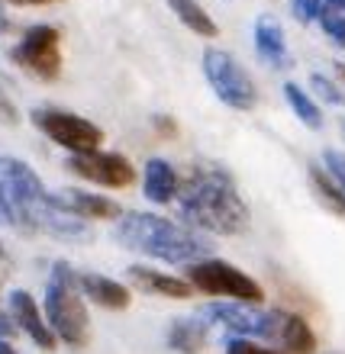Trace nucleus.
Listing matches in <instances>:
<instances>
[{"label":"nucleus","instance_id":"nucleus-31","mask_svg":"<svg viewBox=\"0 0 345 354\" xmlns=\"http://www.w3.org/2000/svg\"><path fill=\"white\" fill-rule=\"evenodd\" d=\"M326 354H345V351H326Z\"/></svg>","mask_w":345,"mask_h":354},{"label":"nucleus","instance_id":"nucleus-2","mask_svg":"<svg viewBox=\"0 0 345 354\" xmlns=\"http://www.w3.org/2000/svg\"><path fill=\"white\" fill-rule=\"evenodd\" d=\"M177 209L187 225L206 235H242L249 229V203L236 177L213 161L194 165L177 187Z\"/></svg>","mask_w":345,"mask_h":354},{"label":"nucleus","instance_id":"nucleus-19","mask_svg":"<svg viewBox=\"0 0 345 354\" xmlns=\"http://www.w3.org/2000/svg\"><path fill=\"white\" fill-rule=\"evenodd\" d=\"M171 7V13H175L181 23H184L194 36H200V39H216L220 36V26H216V19L206 13L197 0H165Z\"/></svg>","mask_w":345,"mask_h":354},{"label":"nucleus","instance_id":"nucleus-17","mask_svg":"<svg viewBox=\"0 0 345 354\" xmlns=\"http://www.w3.org/2000/svg\"><path fill=\"white\" fill-rule=\"evenodd\" d=\"M206 326L200 316H191V319H175L168 326V348L175 354H204L206 351Z\"/></svg>","mask_w":345,"mask_h":354},{"label":"nucleus","instance_id":"nucleus-13","mask_svg":"<svg viewBox=\"0 0 345 354\" xmlns=\"http://www.w3.org/2000/svg\"><path fill=\"white\" fill-rule=\"evenodd\" d=\"M126 280H130L136 290H142V293H152V297L187 299L194 293V287H191L187 277H175V274H165V270H159V268H145V264L126 268Z\"/></svg>","mask_w":345,"mask_h":354},{"label":"nucleus","instance_id":"nucleus-11","mask_svg":"<svg viewBox=\"0 0 345 354\" xmlns=\"http://www.w3.org/2000/svg\"><path fill=\"white\" fill-rule=\"evenodd\" d=\"M10 313L17 319L19 332H26L42 351H52V348H55L58 335L52 332V326H48L46 309H39V303L29 297L26 290H13V293H10Z\"/></svg>","mask_w":345,"mask_h":354},{"label":"nucleus","instance_id":"nucleus-26","mask_svg":"<svg viewBox=\"0 0 345 354\" xmlns=\"http://www.w3.org/2000/svg\"><path fill=\"white\" fill-rule=\"evenodd\" d=\"M152 126H155V132H159L161 139H175V136H177V122L171 120V116H155V120H152Z\"/></svg>","mask_w":345,"mask_h":354},{"label":"nucleus","instance_id":"nucleus-10","mask_svg":"<svg viewBox=\"0 0 345 354\" xmlns=\"http://www.w3.org/2000/svg\"><path fill=\"white\" fill-rule=\"evenodd\" d=\"M65 168L81 180H91L97 187H110V190H123V187L136 184V168L130 158H123L120 151H71L65 161Z\"/></svg>","mask_w":345,"mask_h":354},{"label":"nucleus","instance_id":"nucleus-28","mask_svg":"<svg viewBox=\"0 0 345 354\" xmlns=\"http://www.w3.org/2000/svg\"><path fill=\"white\" fill-rule=\"evenodd\" d=\"M0 354H19L13 345H3V338H0Z\"/></svg>","mask_w":345,"mask_h":354},{"label":"nucleus","instance_id":"nucleus-14","mask_svg":"<svg viewBox=\"0 0 345 354\" xmlns=\"http://www.w3.org/2000/svg\"><path fill=\"white\" fill-rule=\"evenodd\" d=\"M252 42H255V55H258L268 68L290 65V52H288L284 29H281V23L271 17V13H261V17H255Z\"/></svg>","mask_w":345,"mask_h":354},{"label":"nucleus","instance_id":"nucleus-24","mask_svg":"<svg viewBox=\"0 0 345 354\" xmlns=\"http://www.w3.org/2000/svg\"><path fill=\"white\" fill-rule=\"evenodd\" d=\"M290 7H294V17H297V23L310 26V23L319 17V7H323V0H290Z\"/></svg>","mask_w":345,"mask_h":354},{"label":"nucleus","instance_id":"nucleus-25","mask_svg":"<svg viewBox=\"0 0 345 354\" xmlns=\"http://www.w3.org/2000/svg\"><path fill=\"white\" fill-rule=\"evenodd\" d=\"M19 335V326H17V319H13V313H3V309H0V338H17Z\"/></svg>","mask_w":345,"mask_h":354},{"label":"nucleus","instance_id":"nucleus-16","mask_svg":"<svg viewBox=\"0 0 345 354\" xmlns=\"http://www.w3.org/2000/svg\"><path fill=\"white\" fill-rule=\"evenodd\" d=\"M177 187H181V177L171 168V161L165 158H149L145 161V174H142V190H145V200L149 203H171L177 200Z\"/></svg>","mask_w":345,"mask_h":354},{"label":"nucleus","instance_id":"nucleus-3","mask_svg":"<svg viewBox=\"0 0 345 354\" xmlns=\"http://www.w3.org/2000/svg\"><path fill=\"white\" fill-rule=\"evenodd\" d=\"M113 239L130 252L168 264H191L213 254V242L206 239V232L187 223H171L155 213H123Z\"/></svg>","mask_w":345,"mask_h":354},{"label":"nucleus","instance_id":"nucleus-23","mask_svg":"<svg viewBox=\"0 0 345 354\" xmlns=\"http://www.w3.org/2000/svg\"><path fill=\"white\" fill-rule=\"evenodd\" d=\"M226 354H288V351H274V348H265L258 345L255 338H245V335H233L226 342Z\"/></svg>","mask_w":345,"mask_h":354},{"label":"nucleus","instance_id":"nucleus-9","mask_svg":"<svg viewBox=\"0 0 345 354\" xmlns=\"http://www.w3.org/2000/svg\"><path fill=\"white\" fill-rule=\"evenodd\" d=\"M29 120L48 142H55L68 151H91L100 149L103 142V129L97 122L85 120L71 110H62V106H36L29 113Z\"/></svg>","mask_w":345,"mask_h":354},{"label":"nucleus","instance_id":"nucleus-7","mask_svg":"<svg viewBox=\"0 0 345 354\" xmlns=\"http://www.w3.org/2000/svg\"><path fill=\"white\" fill-rule=\"evenodd\" d=\"M197 316L204 319L206 326L223 328L229 335L265 338V342H278L281 335V309H261L258 303L220 299V303H206Z\"/></svg>","mask_w":345,"mask_h":354},{"label":"nucleus","instance_id":"nucleus-5","mask_svg":"<svg viewBox=\"0 0 345 354\" xmlns=\"http://www.w3.org/2000/svg\"><path fill=\"white\" fill-rule=\"evenodd\" d=\"M184 274L191 280V287L206 293V297L242 299V303H261L265 299V290H261L258 280H252L245 270H239L223 258H213V254L184 264Z\"/></svg>","mask_w":345,"mask_h":354},{"label":"nucleus","instance_id":"nucleus-20","mask_svg":"<svg viewBox=\"0 0 345 354\" xmlns=\"http://www.w3.org/2000/svg\"><path fill=\"white\" fill-rule=\"evenodd\" d=\"M284 100H288L294 116H297L307 129H323V110H319V103L313 100V93H307L300 84L288 81V84H284Z\"/></svg>","mask_w":345,"mask_h":354},{"label":"nucleus","instance_id":"nucleus-32","mask_svg":"<svg viewBox=\"0 0 345 354\" xmlns=\"http://www.w3.org/2000/svg\"><path fill=\"white\" fill-rule=\"evenodd\" d=\"M342 129H345V120H342Z\"/></svg>","mask_w":345,"mask_h":354},{"label":"nucleus","instance_id":"nucleus-29","mask_svg":"<svg viewBox=\"0 0 345 354\" xmlns=\"http://www.w3.org/2000/svg\"><path fill=\"white\" fill-rule=\"evenodd\" d=\"M7 29H10V19L3 17V10H0V32H7Z\"/></svg>","mask_w":345,"mask_h":354},{"label":"nucleus","instance_id":"nucleus-1","mask_svg":"<svg viewBox=\"0 0 345 354\" xmlns=\"http://www.w3.org/2000/svg\"><path fill=\"white\" fill-rule=\"evenodd\" d=\"M0 223L17 225L23 232L48 235L62 242H87L91 229L85 219L65 213L48 194L39 174L26 161L0 155Z\"/></svg>","mask_w":345,"mask_h":354},{"label":"nucleus","instance_id":"nucleus-8","mask_svg":"<svg viewBox=\"0 0 345 354\" xmlns=\"http://www.w3.org/2000/svg\"><path fill=\"white\" fill-rule=\"evenodd\" d=\"M10 62L36 81H46V84L58 81V75H62V32L48 23L29 26L23 39L10 48Z\"/></svg>","mask_w":345,"mask_h":354},{"label":"nucleus","instance_id":"nucleus-15","mask_svg":"<svg viewBox=\"0 0 345 354\" xmlns=\"http://www.w3.org/2000/svg\"><path fill=\"white\" fill-rule=\"evenodd\" d=\"M78 283L91 303H97L100 309H110V313H123L132 303L130 287L113 277H103V274H78Z\"/></svg>","mask_w":345,"mask_h":354},{"label":"nucleus","instance_id":"nucleus-30","mask_svg":"<svg viewBox=\"0 0 345 354\" xmlns=\"http://www.w3.org/2000/svg\"><path fill=\"white\" fill-rule=\"evenodd\" d=\"M0 261H3V245H0Z\"/></svg>","mask_w":345,"mask_h":354},{"label":"nucleus","instance_id":"nucleus-27","mask_svg":"<svg viewBox=\"0 0 345 354\" xmlns=\"http://www.w3.org/2000/svg\"><path fill=\"white\" fill-rule=\"evenodd\" d=\"M13 7H48V3H55V0H7Z\"/></svg>","mask_w":345,"mask_h":354},{"label":"nucleus","instance_id":"nucleus-22","mask_svg":"<svg viewBox=\"0 0 345 354\" xmlns=\"http://www.w3.org/2000/svg\"><path fill=\"white\" fill-rule=\"evenodd\" d=\"M310 87L323 103H333V106H345V93L339 91L326 75H310Z\"/></svg>","mask_w":345,"mask_h":354},{"label":"nucleus","instance_id":"nucleus-21","mask_svg":"<svg viewBox=\"0 0 345 354\" xmlns=\"http://www.w3.org/2000/svg\"><path fill=\"white\" fill-rule=\"evenodd\" d=\"M317 23L333 46L345 48V0H323Z\"/></svg>","mask_w":345,"mask_h":354},{"label":"nucleus","instance_id":"nucleus-18","mask_svg":"<svg viewBox=\"0 0 345 354\" xmlns=\"http://www.w3.org/2000/svg\"><path fill=\"white\" fill-rule=\"evenodd\" d=\"M278 345L288 354H313L317 351V335L303 316L297 313H281V335Z\"/></svg>","mask_w":345,"mask_h":354},{"label":"nucleus","instance_id":"nucleus-4","mask_svg":"<svg viewBox=\"0 0 345 354\" xmlns=\"http://www.w3.org/2000/svg\"><path fill=\"white\" fill-rule=\"evenodd\" d=\"M42 309H46V319L58 342H65L68 348H85L91 342V316H87L81 283H78V270L71 264H52Z\"/></svg>","mask_w":345,"mask_h":354},{"label":"nucleus","instance_id":"nucleus-6","mask_svg":"<svg viewBox=\"0 0 345 354\" xmlns=\"http://www.w3.org/2000/svg\"><path fill=\"white\" fill-rule=\"evenodd\" d=\"M204 77L210 91L216 93V100L226 103L229 110H239V113H249L258 106V87H255L252 75L245 71L239 62H236L226 48H204Z\"/></svg>","mask_w":345,"mask_h":354},{"label":"nucleus","instance_id":"nucleus-12","mask_svg":"<svg viewBox=\"0 0 345 354\" xmlns=\"http://www.w3.org/2000/svg\"><path fill=\"white\" fill-rule=\"evenodd\" d=\"M55 203L65 209V213L85 219V223H100V219H120L123 216V206L110 196H100V194H87V190H62L55 194Z\"/></svg>","mask_w":345,"mask_h":354}]
</instances>
